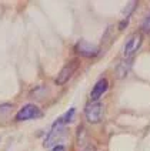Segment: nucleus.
<instances>
[{
  "label": "nucleus",
  "instance_id": "f257e3e1",
  "mask_svg": "<svg viewBox=\"0 0 150 151\" xmlns=\"http://www.w3.org/2000/svg\"><path fill=\"white\" fill-rule=\"evenodd\" d=\"M64 133H66V124L62 121V118H59L57 121L51 126V130H50V133L47 134L46 137V140H44V147L46 148H53V147H56L59 145V141L64 137Z\"/></svg>",
  "mask_w": 150,
  "mask_h": 151
},
{
  "label": "nucleus",
  "instance_id": "f03ea898",
  "mask_svg": "<svg viewBox=\"0 0 150 151\" xmlns=\"http://www.w3.org/2000/svg\"><path fill=\"white\" fill-rule=\"evenodd\" d=\"M103 114H104V107L100 101H94L86 106L84 109V117L89 123L92 124H97L103 120Z\"/></svg>",
  "mask_w": 150,
  "mask_h": 151
},
{
  "label": "nucleus",
  "instance_id": "7ed1b4c3",
  "mask_svg": "<svg viewBox=\"0 0 150 151\" xmlns=\"http://www.w3.org/2000/svg\"><path fill=\"white\" fill-rule=\"evenodd\" d=\"M42 116V110L39 109L36 104H26L19 110L16 116L17 121H27V120H34Z\"/></svg>",
  "mask_w": 150,
  "mask_h": 151
},
{
  "label": "nucleus",
  "instance_id": "20e7f679",
  "mask_svg": "<svg viewBox=\"0 0 150 151\" xmlns=\"http://www.w3.org/2000/svg\"><path fill=\"white\" fill-rule=\"evenodd\" d=\"M75 51L82 56V57H87V59H92V57H96L99 54V49L97 46H94L93 43L86 42V40H80L75 46Z\"/></svg>",
  "mask_w": 150,
  "mask_h": 151
},
{
  "label": "nucleus",
  "instance_id": "39448f33",
  "mask_svg": "<svg viewBox=\"0 0 150 151\" xmlns=\"http://www.w3.org/2000/svg\"><path fill=\"white\" fill-rule=\"evenodd\" d=\"M79 67V63L76 61V60H72V61H69L64 67L60 70V73L57 74L56 77V84L57 86H63V84H66L69 80H70V77L73 76V73L76 71V68Z\"/></svg>",
  "mask_w": 150,
  "mask_h": 151
},
{
  "label": "nucleus",
  "instance_id": "423d86ee",
  "mask_svg": "<svg viewBox=\"0 0 150 151\" xmlns=\"http://www.w3.org/2000/svg\"><path fill=\"white\" fill-rule=\"evenodd\" d=\"M142 42H143V36L139 33L133 34L125 44V49H123V56L126 59L127 57H132L136 51L139 50V47L142 46Z\"/></svg>",
  "mask_w": 150,
  "mask_h": 151
},
{
  "label": "nucleus",
  "instance_id": "0eeeda50",
  "mask_svg": "<svg viewBox=\"0 0 150 151\" xmlns=\"http://www.w3.org/2000/svg\"><path fill=\"white\" fill-rule=\"evenodd\" d=\"M109 88V81L106 78H100L97 83L94 84V87L92 88V93H90V100L92 101H99V99L107 91Z\"/></svg>",
  "mask_w": 150,
  "mask_h": 151
},
{
  "label": "nucleus",
  "instance_id": "6e6552de",
  "mask_svg": "<svg viewBox=\"0 0 150 151\" xmlns=\"http://www.w3.org/2000/svg\"><path fill=\"white\" fill-rule=\"evenodd\" d=\"M130 66H132V61H130V60H122V63H119L117 67H116L117 78H123V77H126V74H127L129 70H130Z\"/></svg>",
  "mask_w": 150,
  "mask_h": 151
},
{
  "label": "nucleus",
  "instance_id": "1a4fd4ad",
  "mask_svg": "<svg viewBox=\"0 0 150 151\" xmlns=\"http://www.w3.org/2000/svg\"><path fill=\"white\" fill-rule=\"evenodd\" d=\"M136 6H137V3H136V1H132V3H129V4L125 7V10H123L125 20H129V16H130V13L134 10V7H136Z\"/></svg>",
  "mask_w": 150,
  "mask_h": 151
},
{
  "label": "nucleus",
  "instance_id": "9d476101",
  "mask_svg": "<svg viewBox=\"0 0 150 151\" xmlns=\"http://www.w3.org/2000/svg\"><path fill=\"white\" fill-rule=\"evenodd\" d=\"M75 113H76L75 109L67 110V113H64V114H63V117H62V121H63L64 124H69V123L73 120V114H75Z\"/></svg>",
  "mask_w": 150,
  "mask_h": 151
},
{
  "label": "nucleus",
  "instance_id": "9b49d317",
  "mask_svg": "<svg viewBox=\"0 0 150 151\" xmlns=\"http://www.w3.org/2000/svg\"><path fill=\"white\" fill-rule=\"evenodd\" d=\"M142 30L144 32V34H150V13L146 17H144V20H143Z\"/></svg>",
  "mask_w": 150,
  "mask_h": 151
},
{
  "label": "nucleus",
  "instance_id": "f8f14e48",
  "mask_svg": "<svg viewBox=\"0 0 150 151\" xmlns=\"http://www.w3.org/2000/svg\"><path fill=\"white\" fill-rule=\"evenodd\" d=\"M50 151H66V148H64V145H60V144H59L56 147H53Z\"/></svg>",
  "mask_w": 150,
  "mask_h": 151
},
{
  "label": "nucleus",
  "instance_id": "ddd939ff",
  "mask_svg": "<svg viewBox=\"0 0 150 151\" xmlns=\"http://www.w3.org/2000/svg\"><path fill=\"white\" fill-rule=\"evenodd\" d=\"M83 151H96V150H94L93 147H86V148H84Z\"/></svg>",
  "mask_w": 150,
  "mask_h": 151
}]
</instances>
